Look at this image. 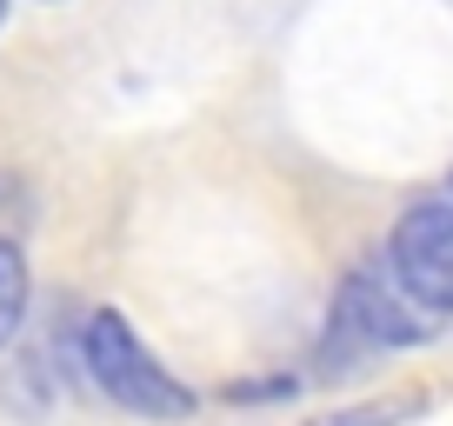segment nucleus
Returning a JSON list of instances; mask_svg holds the SVG:
<instances>
[{"label":"nucleus","mask_w":453,"mask_h":426,"mask_svg":"<svg viewBox=\"0 0 453 426\" xmlns=\"http://www.w3.org/2000/svg\"><path fill=\"white\" fill-rule=\"evenodd\" d=\"M20 320H27V260L14 240H0V346L20 333Z\"/></svg>","instance_id":"nucleus-4"},{"label":"nucleus","mask_w":453,"mask_h":426,"mask_svg":"<svg viewBox=\"0 0 453 426\" xmlns=\"http://www.w3.org/2000/svg\"><path fill=\"white\" fill-rule=\"evenodd\" d=\"M81 360H87V380L113 399V407L141 413V420H187L194 413V393L160 367L154 354L141 346V333L120 320L113 307L87 313L81 327Z\"/></svg>","instance_id":"nucleus-1"},{"label":"nucleus","mask_w":453,"mask_h":426,"mask_svg":"<svg viewBox=\"0 0 453 426\" xmlns=\"http://www.w3.org/2000/svg\"><path fill=\"white\" fill-rule=\"evenodd\" d=\"M426 399H380V407H347V413H334V420H320V426H387V420H413Z\"/></svg>","instance_id":"nucleus-5"},{"label":"nucleus","mask_w":453,"mask_h":426,"mask_svg":"<svg viewBox=\"0 0 453 426\" xmlns=\"http://www.w3.org/2000/svg\"><path fill=\"white\" fill-rule=\"evenodd\" d=\"M387 273L420 313L453 320V200H420L400 213L387 240Z\"/></svg>","instance_id":"nucleus-2"},{"label":"nucleus","mask_w":453,"mask_h":426,"mask_svg":"<svg viewBox=\"0 0 453 426\" xmlns=\"http://www.w3.org/2000/svg\"><path fill=\"white\" fill-rule=\"evenodd\" d=\"M334 327L340 333H354V340H367V346H420V340H434V313H420L407 293H387L380 280H347L340 286V307H334Z\"/></svg>","instance_id":"nucleus-3"},{"label":"nucleus","mask_w":453,"mask_h":426,"mask_svg":"<svg viewBox=\"0 0 453 426\" xmlns=\"http://www.w3.org/2000/svg\"><path fill=\"white\" fill-rule=\"evenodd\" d=\"M0 20H7V0H0Z\"/></svg>","instance_id":"nucleus-6"}]
</instances>
